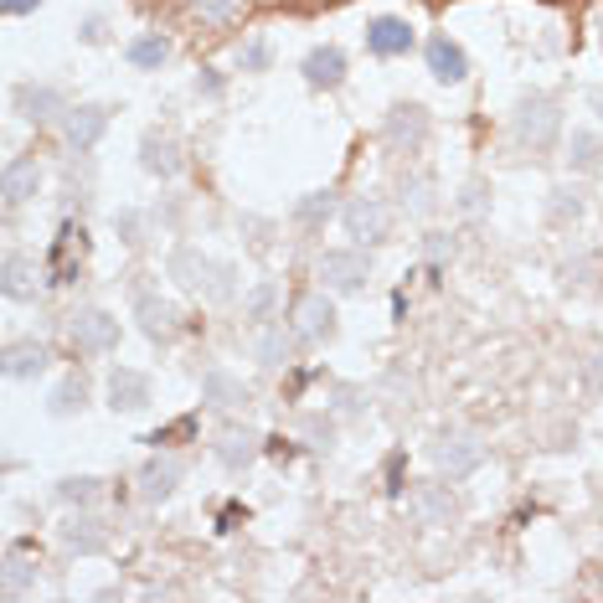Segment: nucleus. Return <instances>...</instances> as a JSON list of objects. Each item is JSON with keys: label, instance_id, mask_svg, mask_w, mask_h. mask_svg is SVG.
<instances>
[{"label": "nucleus", "instance_id": "nucleus-18", "mask_svg": "<svg viewBox=\"0 0 603 603\" xmlns=\"http://www.w3.org/2000/svg\"><path fill=\"white\" fill-rule=\"evenodd\" d=\"M304 78L315 88H335L340 78H346V57H340V47H315L310 57H304Z\"/></svg>", "mask_w": 603, "mask_h": 603}, {"label": "nucleus", "instance_id": "nucleus-34", "mask_svg": "<svg viewBox=\"0 0 603 603\" xmlns=\"http://www.w3.org/2000/svg\"><path fill=\"white\" fill-rule=\"evenodd\" d=\"M5 5V16H26V11H36V0H0Z\"/></svg>", "mask_w": 603, "mask_h": 603}, {"label": "nucleus", "instance_id": "nucleus-5", "mask_svg": "<svg viewBox=\"0 0 603 603\" xmlns=\"http://www.w3.org/2000/svg\"><path fill=\"white\" fill-rule=\"evenodd\" d=\"M480 459H485V444L474 434H444L434 444V465L449 474V480H465V474H474L480 469Z\"/></svg>", "mask_w": 603, "mask_h": 603}, {"label": "nucleus", "instance_id": "nucleus-28", "mask_svg": "<svg viewBox=\"0 0 603 603\" xmlns=\"http://www.w3.org/2000/svg\"><path fill=\"white\" fill-rule=\"evenodd\" d=\"M83 382H63L57 387V398H52V413H57V418H67V413H72V407H83Z\"/></svg>", "mask_w": 603, "mask_h": 603}, {"label": "nucleus", "instance_id": "nucleus-11", "mask_svg": "<svg viewBox=\"0 0 603 603\" xmlns=\"http://www.w3.org/2000/svg\"><path fill=\"white\" fill-rule=\"evenodd\" d=\"M367 47L377 52V57H402V52L413 47V26L398 16H377L367 26Z\"/></svg>", "mask_w": 603, "mask_h": 603}, {"label": "nucleus", "instance_id": "nucleus-19", "mask_svg": "<svg viewBox=\"0 0 603 603\" xmlns=\"http://www.w3.org/2000/svg\"><path fill=\"white\" fill-rule=\"evenodd\" d=\"M63 547L67 552H103V547H109V536H103V526L93 516H72L63 526Z\"/></svg>", "mask_w": 603, "mask_h": 603}, {"label": "nucleus", "instance_id": "nucleus-30", "mask_svg": "<svg viewBox=\"0 0 603 603\" xmlns=\"http://www.w3.org/2000/svg\"><path fill=\"white\" fill-rule=\"evenodd\" d=\"M258 356H264L268 367H279V361H284V356H289V340H284V331L264 335V340H258Z\"/></svg>", "mask_w": 603, "mask_h": 603}, {"label": "nucleus", "instance_id": "nucleus-33", "mask_svg": "<svg viewBox=\"0 0 603 603\" xmlns=\"http://www.w3.org/2000/svg\"><path fill=\"white\" fill-rule=\"evenodd\" d=\"M264 63H268V47L264 42H253V47L243 52V67H264Z\"/></svg>", "mask_w": 603, "mask_h": 603}, {"label": "nucleus", "instance_id": "nucleus-13", "mask_svg": "<svg viewBox=\"0 0 603 603\" xmlns=\"http://www.w3.org/2000/svg\"><path fill=\"white\" fill-rule=\"evenodd\" d=\"M181 459H170V454H160V459H150V465L139 469V495L145 501H166L170 490L181 485Z\"/></svg>", "mask_w": 603, "mask_h": 603}, {"label": "nucleus", "instance_id": "nucleus-25", "mask_svg": "<svg viewBox=\"0 0 603 603\" xmlns=\"http://www.w3.org/2000/svg\"><path fill=\"white\" fill-rule=\"evenodd\" d=\"M166 57H170V42H166V36H134V42H130V63L134 67H160V63H166Z\"/></svg>", "mask_w": 603, "mask_h": 603}, {"label": "nucleus", "instance_id": "nucleus-4", "mask_svg": "<svg viewBox=\"0 0 603 603\" xmlns=\"http://www.w3.org/2000/svg\"><path fill=\"white\" fill-rule=\"evenodd\" d=\"M340 222H346V233H351L356 243H387V237H392V206H387L382 197H351L346 212H340Z\"/></svg>", "mask_w": 603, "mask_h": 603}, {"label": "nucleus", "instance_id": "nucleus-20", "mask_svg": "<svg viewBox=\"0 0 603 603\" xmlns=\"http://www.w3.org/2000/svg\"><path fill=\"white\" fill-rule=\"evenodd\" d=\"M413 516L423 521V526H438V521H449L454 516V495L444 485H423V490H413Z\"/></svg>", "mask_w": 603, "mask_h": 603}, {"label": "nucleus", "instance_id": "nucleus-1", "mask_svg": "<svg viewBox=\"0 0 603 603\" xmlns=\"http://www.w3.org/2000/svg\"><path fill=\"white\" fill-rule=\"evenodd\" d=\"M170 279H181V289H191V294H206V300H227L233 294V268L212 264V258H201L191 243H181V248L170 253Z\"/></svg>", "mask_w": 603, "mask_h": 603}, {"label": "nucleus", "instance_id": "nucleus-21", "mask_svg": "<svg viewBox=\"0 0 603 603\" xmlns=\"http://www.w3.org/2000/svg\"><path fill=\"white\" fill-rule=\"evenodd\" d=\"M36 284H42V273H36L32 258H21V253H5V294H11V300H32Z\"/></svg>", "mask_w": 603, "mask_h": 603}, {"label": "nucleus", "instance_id": "nucleus-7", "mask_svg": "<svg viewBox=\"0 0 603 603\" xmlns=\"http://www.w3.org/2000/svg\"><path fill=\"white\" fill-rule=\"evenodd\" d=\"M387 139L398 150H423V139H428V109L423 103H398L387 114Z\"/></svg>", "mask_w": 603, "mask_h": 603}, {"label": "nucleus", "instance_id": "nucleus-17", "mask_svg": "<svg viewBox=\"0 0 603 603\" xmlns=\"http://www.w3.org/2000/svg\"><path fill=\"white\" fill-rule=\"evenodd\" d=\"M217 459L227 469H243L258 459V434H248V428H222L217 434Z\"/></svg>", "mask_w": 603, "mask_h": 603}, {"label": "nucleus", "instance_id": "nucleus-10", "mask_svg": "<svg viewBox=\"0 0 603 603\" xmlns=\"http://www.w3.org/2000/svg\"><path fill=\"white\" fill-rule=\"evenodd\" d=\"M145 402H150V377H145V371L119 367L114 377H109V407H114V413H139Z\"/></svg>", "mask_w": 603, "mask_h": 603}, {"label": "nucleus", "instance_id": "nucleus-24", "mask_svg": "<svg viewBox=\"0 0 603 603\" xmlns=\"http://www.w3.org/2000/svg\"><path fill=\"white\" fill-rule=\"evenodd\" d=\"M139 155H145V170H150V176H176V170H181V160H176V145H170L166 134H145Z\"/></svg>", "mask_w": 603, "mask_h": 603}, {"label": "nucleus", "instance_id": "nucleus-32", "mask_svg": "<svg viewBox=\"0 0 603 603\" xmlns=\"http://www.w3.org/2000/svg\"><path fill=\"white\" fill-rule=\"evenodd\" d=\"M552 217H578L583 212V201H578V191H552Z\"/></svg>", "mask_w": 603, "mask_h": 603}, {"label": "nucleus", "instance_id": "nucleus-3", "mask_svg": "<svg viewBox=\"0 0 603 603\" xmlns=\"http://www.w3.org/2000/svg\"><path fill=\"white\" fill-rule=\"evenodd\" d=\"M315 273H320V284L331 289V294H356V289L371 279V258L367 253H356V248H335L315 264Z\"/></svg>", "mask_w": 603, "mask_h": 603}, {"label": "nucleus", "instance_id": "nucleus-9", "mask_svg": "<svg viewBox=\"0 0 603 603\" xmlns=\"http://www.w3.org/2000/svg\"><path fill=\"white\" fill-rule=\"evenodd\" d=\"M67 145L72 150H93L103 139V130H109V109H99V103H78V109H67Z\"/></svg>", "mask_w": 603, "mask_h": 603}, {"label": "nucleus", "instance_id": "nucleus-22", "mask_svg": "<svg viewBox=\"0 0 603 603\" xmlns=\"http://www.w3.org/2000/svg\"><path fill=\"white\" fill-rule=\"evenodd\" d=\"M36 186H42V170L32 160H11L5 166V206H21L26 197H36Z\"/></svg>", "mask_w": 603, "mask_h": 603}, {"label": "nucleus", "instance_id": "nucleus-36", "mask_svg": "<svg viewBox=\"0 0 603 603\" xmlns=\"http://www.w3.org/2000/svg\"><path fill=\"white\" fill-rule=\"evenodd\" d=\"M480 197H485V191H480V181L465 186V206H469V212H480Z\"/></svg>", "mask_w": 603, "mask_h": 603}, {"label": "nucleus", "instance_id": "nucleus-16", "mask_svg": "<svg viewBox=\"0 0 603 603\" xmlns=\"http://www.w3.org/2000/svg\"><path fill=\"white\" fill-rule=\"evenodd\" d=\"M134 320H139V331L155 335V340L176 335V310H170L160 294H139V300H134Z\"/></svg>", "mask_w": 603, "mask_h": 603}, {"label": "nucleus", "instance_id": "nucleus-2", "mask_svg": "<svg viewBox=\"0 0 603 603\" xmlns=\"http://www.w3.org/2000/svg\"><path fill=\"white\" fill-rule=\"evenodd\" d=\"M557 130H562V114H557L552 99L532 93V99L516 103V139L526 145V150H552Z\"/></svg>", "mask_w": 603, "mask_h": 603}, {"label": "nucleus", "instance_id": "nucleus-37", "mask_svg": "<svg viewBox=\"0 0 603 603\" xmlns=\"http://www.w3.org/2000/svg\"><path fill=\"white\" fill-rule=\"evenodd\" d=\"M593 109H599V119H603V88H599V99H593Z\"/></svg>", "mask_w": 603, "mask_h": 603}, {"label": "nucleus", "instance_id": "nucleus-31", "mask_svg": "<svg viewBox=\"0 0 603 603\" xmlns=\"http://www.w3.org/2000/svg\"><path fill=\"white\" fill-rule=\"evenodd\" d=\"M57 495H63V501H93V495H99V480H67Z\"/></svg>", "mask_w": 603, "mask_h": 603}, {"label": "nucleus", "instance_id": "nucleus-14", "mask_svg": "<svg viewBox=\"0 0 603 603\" xmlns=\"http://www.w3.org/2000/svg\"><path fill=\"white\" fill-rule=\"evenodd\" d=\"M47 361H52V351L42 346V340H11L5 346V377H42L47 371Z\"/></svg>", "mask_w": 603, "mask_h": 603}, {"label": "nucleus", "instance_id": "nucleus-6", "mask_svg": "<svg viewBox=\"0 0 603 603\" xmlns=\"http://www.w3.org/2000/svg\"><path fill=\"white\" fill-rule=\"evenodd\" d=\"M72 346L83 356H103L119 346V320L103 315V310H83V315H72Z\"/></svg>", "mask_w": 603, "mask_h": 603}, {"label": "nucleus", "instance_id": "nucleus-8", "mask_svg": "<svg viewBox=\"0 0 603 603\" xmlns=\"http://www.w3.org/2000/svg\"><path fill=\"white\" fill-rule=\"evenodd\" d=\"M331 331H335V304L325 294H304L294 304V335L315 346V340H331Z\"/></svg>", "mask_w": 603, "mask_h": 603}, {"label": "nucleus", "instance_id": "nucleus-29", "mask_svg": "<svg viewBox=\"0 0 603 603\" xmlns=\"http://www.w3.org/2000/svg\"><path fill=\"white\" fill-rule=\"evenodd\" d=\"M21 99H26V109H32V119H47V109H57V93H52V88H26V93H21Z\"/></svg>", "mask_w": 603, "mask_h": 603}, {"label": "nucleus", "instance_id": "nucleus-23", "mask_svg": "<svg viewBox=\"0 0 603 603\" xmlns=\"http://www.w3.org/2000/svg\"><path fill=\"white\" fill-rule=\"evenodd\" d=\"M568 166L578 170V176H593V170L603 166V139L588 130H572V145H568Z\"/></svg>", "mask_w": 603, "mask_h": 603}, {"label": "nucleus", "instance_id": "nucleus-35", "mask_svg": "<svg viewBox=\"0 0 603 603\" xmlns=\"http://www.w3.org/2000/svg\"><path fill=\"white\" fill-rule=\"evenodd\" d=\"M197 11H206V16H227V0H197Z\"/></svg>", "mask_w": 603, "mask_h": 603}, {"label": "nucleus", "instance_id": "nucleus-15", "mask_svg": "<svg viewBox=\"0 0 603 603\" xmlns=\"http://www.w3.org/2000/svg\"><path fill=\"white\" fill-rule=\"evenodd\" d=\"M201 398H206V407H217V413H233V407H248V387L237 382V377H227V371H206Z\"/></svg>", "mask_w": 603, "mask_h": 603}, {"label": "nucleus", "instance_id": "nucleus-27", "mask_svg": "<svg viewBox=\"0 0 603 603\" xmlns=\"http://www.w3.org/2000/svg\"><path fill=\"white\" fill-rule=\"evenodd\" d=\"M294 217H300L304 227H320V222L331 217V197H325V191H315V197H304L300 206H294Z\"/></svg>", "mask_w": 603, "mask_h": 603}, {"label": "nucleus", "instance_id": "nucleus-12", "mask_svg": "<svg viewBox=\"0 0 603 603\" xmlns=\"http://www.w3.org/2000/svg\"><path fill=\"white\" fill-rule=\"evenodd\" d=\"M428 72H434L438 83H465V72H469L465 47L449 42V36H434V42H428Z\"/></svg>", "mask_w": 603, "mask_h": 603}, {"label": "nucleus", "instance_id": "nucleus-26", "mask_svg": "<svg viewBox=\"0 0 603 603\" xmlns=\"http://www.w3.org/2000/svg\"><path fill=\"white\" fill-rule=\"evenodd\" d=\"M273 304H279V289L273 284H258L248 294V320L253 325H268V320H273Z\"/></svg>", "mask_w": 603, "mask_h": 603}]
</instances>
